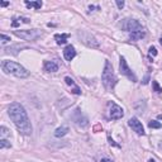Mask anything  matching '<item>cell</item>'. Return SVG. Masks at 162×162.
<instances>
[{
	"label": "cell",
	"mask_w": 162,
	"mask_h": 162,
	"mask_svg": "<svg viewBox=\"0 0 162 162\" xmlns=\"http://www.w3.org/2000/svg\"><path fill=\"white\" fill-rule=\"evenodd\" d=\"M8 114L13 123L15 124L18 132L23 136H30L33 132V128L29 122L28 114L24 109V107L19 103H12L8 108Z\"/></svg>",
	"instance_id": "6da1fadb"
},
{
	"label": "cell",
	"mask_w": 162,
	"mask_h": 162,
	"mask_svg": "<svg viewBox=\"0 0 162 162\" xmlns=\"http://www.w3.org/2000/svg\"><path fill=\"white\" fill-rule=\"evenodd\" d=\"M2 69L5 74L13 75V76H17V77H20V79H24V77L29 76V71L27 69H24L22 65H19L14 61H3Z\"/></svg>",
	"instance_id": "7a4b0ae2"
},
{
	"label": "cell",
	"mask_w": 162,
	"mask_h": 162,
	"mask_svg": "<svg viewBox=\"0 0 162 162\" xmlns=\"http://www.w3.org/2000/svg\"><path fill=\"white\" fill-rule=\"evenodd\" d=\"M102 81H103V85L105 86L107 90H113L114 86L118 82V79L114 74V70H113L110 61H105L104 70H103V74H102Z\"/></svg>",
	"instance_id": "3957f363"
},
{
	"label": "cell",
	"mask_w": 162,
	"mask_h": 162,
	"mask_svg": "<svg viewBox=\"0 0 162 162\" xmlns=\"http://www.w3.org/2000/svg\"><path fill=\"white\" fill-rule=\"evenodd\" d=\"M14 34L24 41H36L41 37L42 32L39 29H27V30H14Z\"/></svg>",
	"instance_id": "277c9868"
},
{
	"label": "cell",
	"mask_w": 162,
	"mask_h": 162,
	"mask_svg": "<svg viewBox=\"0 0 162 162\" xmlns=\"http://www.w3.org/2000/svg\"><path fill=\"white\" fill-rule=\"evenodd\" d=\"M120 27H122V29L129 32V33H132V32H134V30L144 29V28L142 27V24H141L138 20L131 19V18H125V19H123L122 23H120Z\"/></svg>",
	"instance_id": "5b68a950"
},
{
	"label": "cell",
	"mask_w": 162,
	"mask_h": 162,
	"mask_svg": "<svg viewBox=\"0 0 162 162\" xmlns=\"http://www.w3.org/2000/svg\"><path fill=\"white\" fill-rule=\"evenodd\" d=\"M119 61H120V62H119V70H120V74L124 75V76H127L132 82H136V81H137V76L134 75V72H133L131 69H129V66H128V63H127L125 58H124L123 56H120V60H119Z\"/></svg>",
	"instance_id": "8992f818"
},
{
	"label": "cell",
	"mask_w": 162,
	"mask_h": 162,
	"mask_svg": "<svg viewBox=\"0 0 162 162\" xmlns=\"http://www.w3.org/2000/svg\"><path fill=\"white\" fill-rule=\"evenodd\" d=\"M124 115V110L122 109V107H119L118 104L115 103H109V117L110 119L113 120H118V119H122Z\"/></svg>",
	"instance_id": "52a82bcc"
},
{
	"label": "cell",
	"mask_w": 162,
	"mask_h": 162,
	"mask_svg": "<svg viewBox=\"0 0 162 162\" xmlns=\"http://www.w3.org/2000/svg\"><path fill=\"white\" fill-rule=\"evenodd\" d=\"M77 36L81 38V41H82L85 44H87V46H90V47H94V48H98V47H99V42L96 41L95 37L91 36L89 32H79Z\"/></svg>",
	"instance_id": "ba28073f"
},
{
	"label": "cell",
	"mask_w": 162,
	"mask_h": 162,
	"mask_svg": "<svg viewBox=\"0 0 162 162\" xmlns=\"http://www.w3.org/2000/svg\"><path fill=\"white\" fill-rule=\"evenodd\" d=\"M128 125L131 127L133 131L138 134V136H144L146 134V132H144V128H143V125H142V123L138 120V118H136V117H132L131 119L128 120Z\"/></svg>",
	"instance_id": "9c48e42d"
},
{
	"label": "cell",
	"mask_w": 162,
	"mask_h": 162,
	"mask_svg": "<svg viewBox=\"0 0 162 162\" xmlns=\"http://www.w3.org/2000/svg\"><path fill=\"white\" fill-rule=\"evenodd\" d=\"M72 120H74L79 127H82V128H85V127L89 124V119L81 113L80 109H76V110H75V113L72 114Z\"/></svg>",
	"instance_id": "30bf717a"
},
{
	"label": "cell",
	"mask_w": 162,
	"mask_h": 162,
	"mask_svg": "<svg viewBox=\"0 0 162 162\" xmlns=\"http://www.w3.org/2000/svg\"><path fill=\"white\" fill-rule=\"evenodd\" d=\"M63 56H65V58H66V61L74 60V57L76 56V50H75V47L71 46V44L66 46V48L63 50Z\"/></svg>",
	"instance_id": "8fae6325"
},
{
	"label": "cell",
	"mask_w": 162,
	"mask_h": 162,
	"mask_svg": "<svg viewBox=\"0 0 162 162\" xmlns=\"http://www.w3.org/2000/svg\"><path fill=\"white\" fill-rule=\"evenodd\" d=\"M144 36H146V30L144 29L134 30V32H132V33H129V39L133 41V42H137V41L142 39Z\"/></svg>",
	"instance_id": "7c38bea8"
},
{
	"label": "cell",
	"mask_w": 162,
	"mask_h": 162,
	"mask_svg": "<svg viewBox=\"0 0 162 162\" xmlns=\"http://www.w3.org/2000/svg\"><path fill=\"white\" fill-rule=\"evenodd\" d=\"M43 67H44V71H47V72H56V71H58V65L55 61H44Z\"/></svg>",
	"instance_id": "4fadbf2b"
},
{
	"label": "cell",
	"mask_w": 162,
	"mask_h": 162,
	"mask_svg": "<svg viewBox=\"0 0 162 162\" xmlns=\"http://www.w3.org/2000/svg\"><path fill=\"white\" fill-rule=\"evenodd\" d=\"M69 131H70V129H69L67 125H61V127H58L55 131V137L56 138H61L63 136H66L69 133Z\"/></svg>",
	"instance_id": "5bb4252c"
},
{
	"label": "cell",
	"mask_w": 162,
	"mask_h": 162,
	"mask_svg": "<svg viewBox=\"0 0 162 162\" xmlns=\"http://www.w3.org/2000/svg\"><path fill=\"white\" fill-rule=\"evenodd\" d=\"M67 37H69V34H66V33H62V34H55L56 43H57V44H65V43L67 42Z\"/></svg>",
	"instance_id": "9a60e30c"
},
{
	"label": "cell",
	"mask_w": 162,
	"mask_h": 162,
	"mask_svg": "<svg viewBox=\"0 0 162 162\" xmlns=\"http://www.w3.org/2000/svg\"><path fill=\"white\" fill-rule=\"evenodd\" d=\"M25 5L28 7V8H34V9H41L42 8V5H43V3L41 2V0H38V2H25Z\"/></svg>",
	"instance_id": "2e32d148"
},
{
	"label": "cell",
	"mask_w": 162,
	"mask_h": 162,
	"mask_svg": "<svg viewBox=\"0 0 162 162\" xmlns=\"http://www.w3.org/2000/svg\"><path fill=\"white\" fill-rule=\"evenodd\" d=\"M10 147H12V143L8 139H5V138L0 139V148H10Z\"/></svg>",
	"instance_id": "e0dca14e"
},
{
	"label": "cell",
	"mask_w": 162,
	"mask_h": 162,
	"mask_svg": "<svg viewBox=\"0 0 162 162\" xmlns=\"http://www.w3.org/2000/svg\"><path fill=\"white\" fill-rule=\"evenodd\" d=\"M10 134V131L7 128V127H0V136H2V138H4V137H8Z\"/></svg>",
	"instance_id": "ac0fdd59"
},
{
	"label": "cell",
	"mask_w": 162,
	"mask_h": 162,
	"mask_svg": "<svg viewBox=\"0 0 162 162\" xmlns=\"http://www.w3.org/2000/svg\"><path fill=\"white\" fill-rule=\"evenodd\" d=\"M148 127L152 128V129H158V128L162 127V124H161L159 122H157V120H151V122L148 123Z\"/></svg>",
	"instance_id": "d6986e66"
},
{
	"label": "cell",
	"mask_w": 162,
	"mask_h": 162,
	"mask_svg": "<svg viewBox=\"0 0 162 162\" xmlns=\"http://www.w3.org/2000/svg\"><path fill=\"white\" fill-rule=\"evenodd\" d=\"M152 85H153V90H154L156 92H158V94H161V92H162V87L158 85V82H157V81H153V82H152Z\"/></svg>",
	"instance_id": "ffe728a7"
},
{
	"label": "cell",
	"mask_w": 162,
	"mask_h": 162,
	"mask_svg": "<svg viewBox=\"0 0 162 162\" xmlns=\"http://www.w3.org/2000/svg\"><path fill=\"white\" fill-rule=\"evenodd\" d=\"M65 81H66V84H67V85H70V86H74V87L76 86V85H75V81H74L71 77H69V76L65 77Z\"/></svg>",
	"instance_id": "44dd1931"
},
{
	"label": "cell",
	"mask_w": 162,
	"mask_h": 162,
	"mask_svg": "<svg viewBox=\"0 0 162 162\" xmlns=\"http://www.w3.org/2000/svg\"><path fill=\"white\" fill-rule=\"evenodd\" d=\"M0 39H2V43H8L10 41V37H8L5 34H2V36H0Z\"/></svg>",
	"instance_id": "7402d4cb"
},
{
	"label": "cell",
	"mask_w": 162,
	"mask_h": 162,
	"mask_svg": "<svg viewBox=\"0 0 162 162\" xmlns=\"http://www.w3.org/2000/svg\"><path fill=\"white\" fill-rule=\"evenodd\" d=\"M148 53H149V55H152V56H156V55H157V50H156V48L152 46V47H149Z\"/></svg>",
	"instance_id": "603a6c76"
},
{
	"label": "cell",
	"mask_w": 162,
	"mask_h": 162,
	"mask_svg": "<svg viewBox=\"0 0 162 162\" xmlns=\"http://www.w3.org/2000/svg\"><path fill=\"white\" fill-rule=\"evenodd\" d=\"M71 92H72V94H75V95H80V94H81V90L79 89V86H75V87H74V90H72Z\"/></svg>",
	"instance_id": "cb8c5ba5"
},
{
	"label": "cell",
	"mask_w": 162,
	"mask_h": 162,
	"mask_svg": "<svg viewBox=\"0 0 162 162\" xmlns=\"http://www.w3.org/2000/svg\"><path fill=\"white\" fill-rule=\"evenodd\" d=\"M117 7L119 9H123V7H124V2H123V0H117Z\"/></svg>",
	"instance_id": "d4e9b609"
},
{
	"label": "cell",
	"mask_w": 162,
	"mask_h": 162,
	"mask_svg": "<svg viewBox=\"0 0 162 162\" xmlns=\"http://www.w3.org/2000/svg\"><path fill=\"white\" fill-rule=\"evenodd\" d=\"M108 139H109V143H110L112 146H115V147H119V144H117V143H115V142H114V141H113V139L110 138V136H108Z\"/></svg>",
	"instance_id": "484cf974"
},
{
	"label": "cell",
	"mask_w": 162,
	"mask_h": 162,
	"mask_svg": "<svg viewBox=\"0 0 162 162\" xmlns=\"http://www.w3.org/2000/svg\"><path fill=\"white\" fill-rule=\"evenodd\" d=\"M99 162H114L113 159H110V158H102Z\"/></svg>",
	"instance_id": "4316f807"
},
{
	"label": "cell",
	"mask_w": 162,
	"mask_h": 162,
	"mask_svg": "<svg viewBox=\"0 0 162 162\" xmlns=\"http://www.w3.org/2000/svg\"><path fill=\"white\" fill-rule=\"evenodd\" d=\"M148 81H149V77H148V76H146V77H144V80L142 81V84H143V85H147V84H148Z\"/></svg>",
	"instance_id": "83f0119b"
},
{
	"label": "cell",
	"mask_w": 162,
	"mask_h": 162,
	"mask_svg": "<svg viewBox=\"0 0 162 162\" xmlns=\"http://www.w3.org/2000/svg\"><path fill=\"white\" fill-rule=\"evenodd\" d=\"M0 5H2V7H8L9 3L8 2H2V3H0Z\"/></svg>",
	"instance_id": "f1b7e54d"
},
{
	"label": "cell",
	"mask_w": 162,
	"mask_h": 162,
	"mask_svg": "<svg viewBox=\"0 0 162 162\" xmlns=\"http://www.w3.org/2000/svg\"><path fill=\"white\" fill-rule=\"evenodd\" d=\"M148 162H156V161H154L153 158H151V159H148Z\"/></svg>",
	"instance_id": "f546056e"
},
{
	"label": "cell",
	"mask_w": 162,
	"mask_h": 162,
	"mask_svg": "<svg viewBox=\"0 0 162 162\" xmlns=\"http://www.w3.org/2000/svg\"><path fill=\"white\" fill-rule=\"evenodd\" d=\"M159 43H161V46H162V36H161V38H159Z\"/></svg>",
	"instance_id": "4dcf8cb0"
}]
</instances>
